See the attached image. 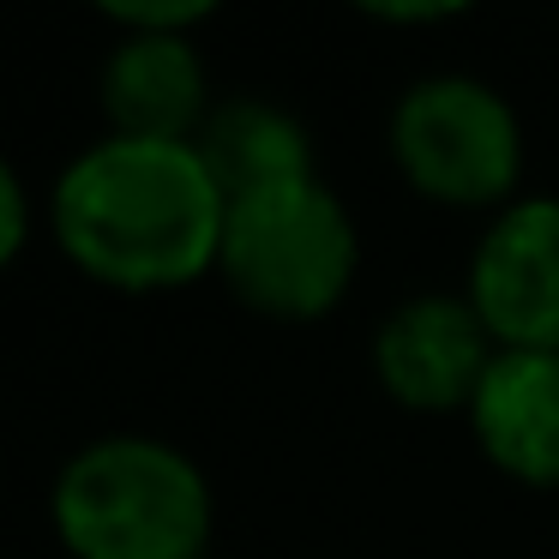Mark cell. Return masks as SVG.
I'll use <instances>...</instances> for the list:
<instances>
[{
  "label": "cell",
  "mask_w": 559,
  "mask_h": 559,
  "mask_svg": "<svg viewBox=\"0 0 559 559\" xmlns=\"http://www.w3.org/2000/svg\"><path fill=\"white\" fill-rule=\"evenodd\" d=\"M223 217L229 205L193 145L109 139L55 187L61 247L115 289H175L217 265Z\"/></svg>",
  "instance_id": "6da1fadb"
},
{
  "label": "cell",
  "mask_w": 559,
  "mask_h": 559,
  "mask_svg": "<svg viewBox=\"0 0 559 559\" xmlns=\"http://www.w3.org/2000/svg\"><path fill=\"white\" fill-rule=\"evenodd\" d=\"M55 523L79 559H199L211 493L181 451L157 439H103L67 463Z\"/></svg>",
  "instance_id": "7a4b0ae2"
},
{
  "label": "cell",
  "mask_w": 559,
  "mask_h": 559,
  "mask_svg": "<svg viewBox=\"0 0 559 559\" xmlns=\"http://www.w3.org/2000/svg\"><path fill=\"white\" fill-rule=\"evenodd\" d=\"M223 277L241 301L277 319H313L343 295L355 271V229L319 181L235 199L217 247Z\"/></svg>",
  "instance_id": "3957f363"
},
{
  "label": "cell",
  "mask_w": 559,
  "mask_h": 559,
  "mask_svg": "<svg viewBox=\"0 0 559 559\" xmlns=\"http://www.w3.org/2000/svg\"><path fill=\"white\" fill-rule=\"evenodd\" d=\"M397 163L439 205H493L518 181V121L475 79H427L403 97L391 127Z\"/></svg>",
  "instance_id": "277c9868"
},
{
  "label": "cell",
  "mask_w": 559,
  "mask_h": 559,
  "mask_svg": "<svg viewBox=\"0 0 559 559\" xmlns=\"http://www.w3.org/2000/svg\"><path fill=\"white\" fill-rule=\"evenodd\" d=\"M469 307L506 349H559V199L511 205L469 265Z\"/></svg>",
  "instance_id": "5b68a950"
},
{
  "label": "cell",
  "mask_w": 559,
  "mask_h": 559,
  "mask_svg": "<svg viewBox=\"0 0 559 559\" xmlns=\"http://www.w3.org/2000/svg\"><path fill=\"white\" fill-rule=\"evenodd\" d=\"M373 361L385 391L409 409H463L493 367V337L469 301L421 295L385 319Z\"/></svg>",
  "instance_id": "8992f818"
},
{
  "label": "cell",
  "mask_w": 559,
  "mask_h": 559,
  "mask_svg": "<svg viewBox=\"0 0 559 559\" xmlns=\"http://www.w3.org/2000/svg\"><path fill=\"white\" fill-rule=\"evenodd\" d=\"M469 415L506 475L559 487V349H499Z\"/></svg>",
  "instance_id": "52a82bcc"
},
{
  "label": "cell",
  "mask_w": 559,
  "mask_h": 559,
  "mask_svg": "<svg viewBox=\"0 0 559 559\" xmlns=\"http://www.w3.org/2000/svg\"><path fill=\"white\" fill-rule=\"evenodd\" d=\"M103 109L115 139H157L193 145L205 127V67L187 37H127L103 73Z\"/></svg>",
  "instance_id": "ba28073f"
},
{
  "label": "cell",
  "mask_w": 559,
  "mask_h": 559,
  "mask_svg": "<svg viewBox=\"0 0 559 559\" xmlns=\"http://www.w3.org/2000/svg\"><path fill=\"white\" fill-rule=\"evenodd\" d=\"M193 151L205 163V175L217 181L223 205L313 181V157H307L301 127L289 115L265 109V103H229V109L205 115Z\"/></svg>",
  "instance_id": "9c48e42d"
},
{
  "label": "cell",
  "mask_w": 559,
  "mask_h": 559,
  "mask_svg": "<svg viewBox=\"0 0 559 559\" xmlns=\"http://www.w3.org/2000/svg\"><path fill=\"white\" fill-rule=\"evenodd\" d=\"M211 7L205 0H169V7H109L115 25H127L133 37H181L187 25H199Z\"/></svg>",
  "instance_id": "30bf717a"
},
{
  "label": "cell",
  "mask_w": 559,
  "mask_h": 559,
  "mask_svg": "<svg viewBox=\"0 0 559 559\" xmlns=\"http://www.w3.org/2000/svg\"><path fill=\"white\" fill-rule=\"evenodd\" d=\"M25 229H31V205H25V187L19 175L0 163V265L25 247Z\"/></svg>",
  "instance_id": "8fae6325"
}]
</instances>
